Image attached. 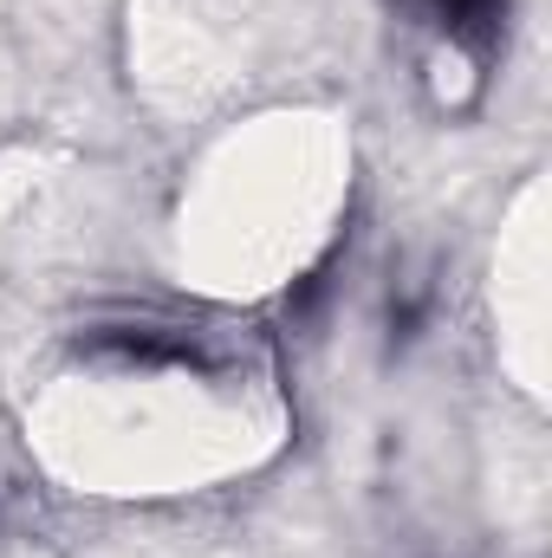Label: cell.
<instances>
[{"mask_svg":"<svg viewBox=\"0 0 552 558\" xmlns=\"http://www.w3.org/2000/svg\"><path fill=\"white\" fill-rule=\"evenodd\" d=\"M416 7H429V20L461 46H488L507 13V0H416Z\"/></svg>","mask_w":552,"mask_h":558,"instance_id":"cell-1","label":"cell"}]
</instances>
